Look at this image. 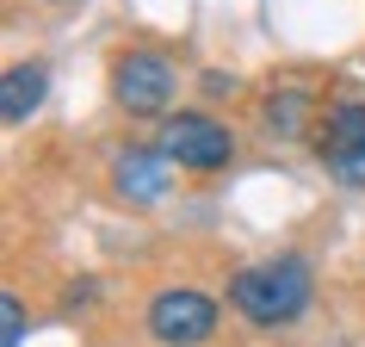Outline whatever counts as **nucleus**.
Here are the masks:
<instances>
[{
    "label": "nucleus",
    "instance_id": "1",
    "mask_svg": "<svg viewBox=\"0 0 365 347\" xmlns=\"http://www.w3.org/2000/svg\"><path fill=\"white\" fill-rule=\"evenodd\" d=\"M316 304V273L304 254H267L230 273V310L254 328H285Z\"/></svg>",
    "mask_w": 365,
    "mask_h": 347
},
{
    "label": "nucleus",
    "instance_id": "2",
    "mask_svg": "<svg viewBox=\"0 0 365 347\" xmlns=\"http://www.w3.org/2000/svg\"><path fill=\"white\" fill-rule=\"evenodd\" d=\"M155 149L186 174H217L235 161V131L211 112H168L155 131Z\"/></svg>",
    "mask_w": 365,
    "mask_h": 347
},
{
    "label": "nucleus",
    "instance_id": "3",
    "mask_svg": "<svg viewBox=\"0 0 365 347\" xmlns=\"http://www.w3.org/2000/svg\"><path fill=\"white\" fill-rule=\"evenodd\" d=\"M143 323H149V335L161 347H205L217 335V323H223V310L198 286H168L143 304Z\"/></svg>",
    "mask_w": 365,
    "mask_h": 347
},
{
    "label": "nucleus",
    "instance_id": "4",
    "mask_svg": "<svg viewBox=\"0 0 365 347\" xmlns=\"http://www.w3.org/2000/svg\"><path fill=\"white\" fill-rule=\"evenodd\" d=\"M112 106L130 118H168L173 106V62L161 50H118L112 56Z\"/></svg>",
    "mask_w": 365,
    "mask_h": 347
},
{
    "label": "nucleus",
    "instance_id": "5",
    "mask_svg": "<svg viewBox=\"0 0 365 347\" xmlns=\"http://www.w3.org/2000/svg\"><path fill=\"white\" fill-rule=\"evenodd\" d=\"M316 155L341 186H365V99H341L316 118Z\"/></svg>",
    "mask_w": 365,
    "mask_h": 347
},
{
    "label": "nucleus",
    "instance_id": "6",
    "mask_svg": "<svg viewBox=\"0 0 365 347\" xmlns=\"http://www.w3.org/2000/svg\"><path fill=\"white\" fill-rule=\"evenodd\" d=\"M112 186L118 198H130V205H155V198H168L173 186V161L155 143H124L112 155Z\"/></svg>",
    "mask_w": 365,
    "mask_h": 347
},
{
    "label": "nucleus",
    "instance_id": "7",
    "mask_svg": "<svg viewBox=\"0 0 365 347\" xmlns=\"http://www.w3.org/2000/svg\"><path fill=\"white\" fill-rule=\"evenodd\" d=\"M43 94H50V69L43 62H13L0 75V112H6V124H25L43 106Z\"/></svg>",
    "mask_w": 365,
    "mask_h": 347
},
{
    "label": "nucleus",
    "instance_id": "8",
    "mask_svg": "<svg viewBox=\"0 0 365 347\" xmlns=\"http://www.w3.org/2000/svg\"><path fill=\"white\" fill-rule=\"evenodd\" d=\"M316 118L322 112H316V94H309V87H272L267 106H260V124H267L272 136H304Z\"/></svg>",
    "mask_w": 365,
    "mask_h": 347
},
{
    "label": "nucleus",
    "instance_id": "9",
    "mask_svg": "<svg viewBox=\"0 0 365 347\" xmlns=\"http://www.w3.org/2000/svg\"><path fill=\"white\" fill-rule=\"evenodd\" d=\"M19 341H25V298L6 291L0 298V347H19Z\"/></svg>",
    "mask_w": 365,
    "mask_h": 347
}]
</instances>
